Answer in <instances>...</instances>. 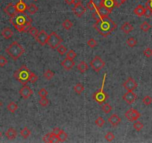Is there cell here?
I'll return each instance as SVG.
<instances>
[{
  "label": "cell",
  "instance_id": "1",
  "mask_svg": "<svg viewBox=\"0 0 152 143\" xmlns=\"http://www.w3.org/2000/svg\"><path fill=\"white\" fill-rule=\"evenodd\" d=\"M93 28L103 37H106L113 32L116 28V25L111 19L107 17H102L93 24Z\"/></svg>",
  "mask_w": 152,
  "mask_h": 143
},
{
  "label": "cell",
  "instance_id": "2",
  "mask_svg": "<svg viewBox=\"0 0 152 143\" xmlns=\"http://www.w3.org/2000/svg\"><path fill=\"white\" fill-rule=\"evenodd\" d=\"M10 23L19 32H24V28L28 24H31L32 19L25 12H17L15 16L10 18Z\"/></svg>",
  "mask_w": 152,
  "mask_h": 143
},
{
  "label": "cell",
  "instance_id": "3",
  "mask_svg": "<svg viewBox=\"0 0 152 143\" xmlns=\"http://www.w3.org/2000/svg\"><path fill=\"white\" fill-rule=\"evenodd\" d=\"M6 53L14 60H17L25 53V48L18 42L14 41L5 50Z\"/></svg>",
  "mask_w": 152,
  "mask_h": 143
},
{
  "label": "cell",
  "instance_id": "4",
  "mask_svg": "<svg viewBox=\"0 0 152 143\" xmlns=\"http://www.w3.org/2000/svg\"><path fill=\"white\" fill-rule=\"evenodd\" d=\"M30 74H31V71L26 67L25 65H23L19 70L14 72V77L19 83H21L23 85H25L29 81Z\"/></svg>",
  "mask_w": 152,
  "mask_h": 143
},
{
  "label": "cell",
  "instance_id": "5",
  "mask_svg": "<svg viewBox=\"0 0 152 143\" xmlns=\"http://www.w3.org/2000/svg\"><path fill=\"white\" fill-rule=\"evenodd\" d=\"M63 40L61 37L58 34L52 31L50 34L48 35V40H47V44L51 48L54 49V48H57L60 44H61Z\"/></svg>",
  "mask_w": 152,
  "mask_h": 143
},
{
  "label": "cell",
  "instance_id": "6",
  "mask_svg": "<svg viewBox=\"0 0 152 143\" xmlns=\"http://www.w3.org/2000/svg\"><path fill=\"white\" fill-rule=\"evenodd\" d=\"M90 66L95 72H98L105 66V63L99 56H96L90 62Z\"/></svg>",
  "mask_w": 152,
  "mask_h": 143
},
{
  "label": "cell",
  "instance_id": "7",
  "mask_svg": "<svg viewBox=\"0 0 152 143\" xmlns=\"http://www.w3.org/2000/svg\"><path fill=\"white\" fill-rule=\"evenodd\" d=\"M104 80L103 81V86H102V89H99L98 91L96 92V93L93 94L92 95V98L94 99L96 102H98V104L99 105H102L103 103L108 99V95L104 93V90H103V88H104Z\"/></svg>",
  "mask_w": 152,
  "mask_h": 143
},
{
  "label": "cell",
  "instance_id": "8",
  "mask_svg": "<svg viewBox=\"0 0 152 143\" xmlns=\"http://www.w3.org/2000/svg\"><path fill=\"white\" fill-rule=\"evenodd\" d=\"M125 116L128 119V121H130V122H134V121L137 120L140 117L141 114L140 113L138 112L137 110L131 108L125 113Z\"/></svg>",
  "mask_w": 152,
  "mask_h": 143
},
{
  "label": "cell",
  "instance_id": "9",
  "mask_svg": "<svg viewBox=\"0 0 152 143\" xmlns=\"http://www.w3.org/2000/svg\"><path fill=\"white\" fill-rule=\"evenodd\" d=\"M48 34L46 33V31L44 30H41L40 31H39L38 34H37V36L35 37L36 39L37 43L43 46L45 45L47 43V40H48Z\"/></svg>",
  "mask_w": 152,
  "mask_h": 143
},
{
  "label": "cell",
  "instance_id": "10",
  "mask_svg": "<svg viewBox=\"0 0 152 143\" xmlns=\"http://www.w3.org/2000/svg\"><path fill=\"white\" fill-rule=\"evenodd\" d=\"M137 83L132 77H128L125 83H123V87L127 91H133L137 87Z\"/></svg>",
  "mask_w": 152,
  "mask_h": 143
},
{
  "label": "cell",
  "instance_id": "11",
  "mask_svg": "<svg viewBox=\"0 0 152 143\" xmlns=\"http://www.w3.org/2000/svg\"><path fill=\"white\" fill-rule=\"evenodd\" d=\"M33 94V90L26 84L22 87L19 90V95L23 99H28Z\"/></svg>",
  "mask_w": 152,
  "mask_h": 143
},
{
  "label": "cell",
  "instance_id": "12",
  "mask_svg": "<svg viewBox=\"0 0 152 143\" xmlns=\"http://www.w3.org/2000/svg\"><path fill=\"white\" fill-rule=\"evenodd\" d=\"M122 99L125 101L128 105H132L137 99V95L133 93V91H127V93L124 94Z\"/></svg>",
  "mask_w": 152,
  "mask_h": 143
},
{
  "label": "cell",
  "instance_id": "13",
  "mask_svg": "<svg viewBox=\"0 0 152 143\" xmlns=\"http://www.w3.org/2000/svg\"><path fill=\"white\" fill-rule=\"evenodd\" d=\"M72 11H73L74 14L76 17H81L85 12H86V8H85V7H84L83 5L81 4V3H79V4L74 5V7L72 8Z\"/></svg>",
  "mask_w": 152,
  "mask_h": 143
},
{
  "label": "cell",
  "instance_id": "14",
  "mask_svg": "<svg viewBox=\"0 0 152 143\" xmlns=\"http://www.w3.org/2000/svg\"><path fill=\"white\" fill-rule=\"evenodd\" d=\"M3 10H4L5 13L7 15L9 16L10 17H12L15 16L18 12L17 8H16V5H14L13 3H9L8 5H7Z\"/></svg>",
  "mask_w": 152,
  "mask_h": 143
},
{
  "label": "cell",
  "instance_id": "15",
  "mask_svg": "<svg viewBox=\"0 0 152 143\" xmlns=\"http://www.w3.org/2000/svg\"><path fill=\"white\" fill-rule=\"evenodd\" d=\"M75 63L73 60L69 59V58H65L63 61L61 62V66L62 67L64 68V70L66 71H69L71 70L72 68L75 66Z\"/></svg>",
  "mask_w": 152,
  "mask_h": 143
},
{
  "label": "cell",
  "instance_id": "16",
  "mask_svg": "<svg viewBox=\"0 0 152 143\" xmlns=\"http://www.w3.org/2000/svg\"><path fill=\"white\" fill-rule=\"evenodd\" d=\"M121 118L116 114H113L112 116H110V117H109V119H108V122H109V123H110L112 126H114V127L117 126L118 124L121 122Z\"/></svg>",
  "mask_w": 152,
  "mask_h": 143
},
{
  "label": "cell",
  "instance_id": "17",
  "mask_svg": "<svg viewBox=\"0 0 152 143\" xmlns=\"http://www.w3.org/2000/svg\"><path fill=\"white\" fill-rule=\"evenodd\" d=\"M96 11H98V13L99 14V15H100L101 18L102 17H108V16L110 15V14L112 12L111 11H110L109 9H108L106 7H104L103 5H102L101 6L100 8H98V10H96Z\"/></svg>",
  "mask_w": 152,
  "mask_h": 143
},
{
  "label": "cell",
  "instance_id": "18",
  "mask_svg": "<svg viewBox=\"0 0 152 143\" xmlns=\"http://www.w3.org/2000/svg\"><path fill=\"white\" fill-rule=\"evenodd\" d=\"M5 136L6 137L8 138L9 140H13V139H14L16 137H17V130H16L14 128H10L9 129L6 131Z\"/></svg>",
  "mask_w": 152,
  "mask_h": 143
},
{
  "label": "cell",
  "instance_id": "19",
  "mask_svg": "<svg viewBox=\"0 0 152 143\" xmlns=\"http://www.w3.org/2000/svg\"><path fill=\"white\" fill-rule=\"evenodd\" d=\"M2 37H4L5 40H8V39H11L13 35H14V31H12L11 29L10 28H5L2 31Z\"/></svg>",
  "mask_w": 152,
  "mask_h": 143
},
{
  "label": "cell",
  "instance_id": "20",
  "mask_svg": "<svg viewBox=\"0 0 152 143\" xmlns=\"http://www.w3.org/2000/svg\"><path fill=\"white\" fill-rule=\"evenodd\" d=\"M133 25H131L130 23H128V22H125V23H124L123 25L121 26V30L123 31L125 34H129L130 32H131V31H133Z\"/></svg>",
  "mask_w": 152,
  "mask_h": 143
},
{
  "label": "cell",
  "instance_id": "21",
  "mask_svg": "<svg viewBox=\"0 0 152 143\" xmlns=\"http://www.w3.org/2000/svg\"><path fill=\"white\" fill-rule=\"evenodd\" d=\"M145 8H144L142 5H139L136 7L134 10H133V13L135 15L138 16V17H143L145 14Z\"/></svg>",
  "mask_w": 152,
  "mask_h": 143
},
{
  "label": "cell",
  "instance_id": "22",
  "mask_svg": "<svg viewBox=\"0 0 152 143\" xmlns=\"http://www.w3.org/2000/svg\"><path fill=\"white\" fill-rule=\"evenodd\" d=\"M27 7L28 6L25 5V3L23 0H19L16 5V8L18 12H25V10H27Z\"/></svg>",
  "mask_w": 152,
  "mask_h": 143
},
{
  "label": "cell",
  "instance_id": "23",
  "mask_svg": "<svg viewBox=\"0 0 152 143\" xmlns=\"http://www.w3.org/2000/svg\"><path fill=\"white\" fill-rule=\"evenodd\" d=\"M77 69L81 73H84L85 72L88 70V65L86 64L85 61H81L77 66Z\"/></svg>",
  "mask_w": 152,
  "mask_h": 143
},
{
  "label": "cell",
  "instance_id": "24",
  "mask_svg": "<svg viewBox=\"0 0 152 143\" xmlns=\"http://www.w3.org/2000/svg\"><path fill=\"white\" fill-rule=\"evenodd\" d=\"M103 5L104 7H106L110 11H113L114 7H115L114 0H103Z\"/></svg>",
  "mask_w": 152,
  "mask_h": 143
},
{
  "label": "cell",
  "instance_id": "25",
  "mask_svg": "<svg viewBox=\"0 0 152 143\" xmlns=\"http://www.w3.org/2000/svg\"><path fill=\"white\" fill-rule=\"evenodd\" d=\"M7 109H8V111L14 113L16 112V110L18 109V105L14 101H11L7 106Z\"/></svg>",
  "mask_w": 152,
  "mask_h": 143
},
{
  "label": "cell",
  "instance_id": "26",
  "mask_svg": "<svg viewBox=\"0 0 152 143\" xmlns=\"http://www.w3.org/2000/svg\"><path fill=\"white\" fill-rule=\"evenodd\" d=\"M27 10L30 14H35L38 11V8H37V6L36 5L31 3L27 7Z\"/></svg>",
  "mask_w": 152,
  "mask_h": 143
},
{
  "label": "cell",
  "instance_id": "27",
  "mask_svg": "<svg viewBox=\"0 0 152 143\" xmlns=\"http://www.w3.org/2000/svg\"><path fill=\"white\" fill-rule=\"evenodd\" d=\"M31 130L29 129L28 128H24L23 130H22L21 131H20V135L23 136L24 139H27V138H29V136H30V135H31Z\"/></svg>",
  "mask_w": 152,
  "mask_h": 143
},
{
  "label": "cell",
  "instance_id": "28",
  "mask_svg": "<svg viewBox=\"0 0 152 143\" xmlns=\"http://www.w3.org/2000/svg\"><path fill=\"white\" fill-rule=\"evenodd\" d=\"M74 90H75V92L77 93V94L81 95V93L84 92V87L81 83H78L74 87Z\"/></svg>",
  "mask_w": 152,
  "mask_h": 143
},
{
  "label": "cell",
  "instance_id": "29",
  "mask_svg": "<svg viewBox=\"0 0 152 143\" xmlns=\"http://www.w3.org/2000/svg\"><path fill=\"white\" fill-rule=\"evenodd\" d=\"M62 25H63L64 28H65L66 30H70L72 28V26H73V23L70 21L69 19H66L65 21L63 23Z\"/></svg>",
  "mask_w": 152,
  "mask_h": 143
},
{
  "label": "cell",
  "instance_id": "30",
  "mask_svg": "<svg viewBox=\"0 0 152 143\" xmlns=\"http://www.w3.org/2000/svg\"><path fill=\"white\" fill-rule=\"evenodd\" d=\"M151 25L150 24L148 23V22H146V21L143 22V23L140 25L141 30L144 31V32H147V31H149V30L151 29Z\"/></svg>",
  "mask_w": 152,
  "mask_h": 143
},
{
  "label": "cell",
  "instance_id": "31",
  "mask_svg": "<svg viewBox=\"0 0 152 143\" xmlns=\"http://www.w3.org/2000/svg\"><path fill=\"white\" fill-rule=\"evenodd\" d=\"M47 137H48V142H58V136L54 135L52 133L47 134Z\"/></svg>",
  "mask_w": 152,
  "mask_h": 143
},
{
  "label": "cell",
  "instance_id": "32",
  "mask_svg": "<svg viewBox=\"0 0 152 143\" xmlns=\"http://www.w3.org/2000/svg\"><path fill=\"white\" fill-rule=\"evenodd\" d=\"M67 137L68 136L67 134H66L65 132L64 131V130H60V134H58V141L59 142H64L66 141V139H67Z\"/></svg>",
  "mask_w": 152,
  "mask_h": 143
},
{
  "label": "cell",
  "instance_id": "33",
  "mask_svg": "<svg viewBox=\"0 0 152 143\" xmlns=\"http://www.w3.org/2000/svg\"><path fill=\"white\" fill-rule=\"evenodd\" d=\"M44 75V77L46 79L51 80L52 77L54 76V72L53 71H52V70H46V71H45L44 75Z\"/></svg>",
  "mask_w": 152,
  "mask_h": 143
},
{
  "label": "cell",
  "instance_id": "34",
  "mask_svg": "<svg viewBox=\"0 0 152 143\" xmlns=\"http://www.w3.org/2000/svg\"><path fill=\"white\" fill-rule=\"evenodd\" d=\"M126 43H127L128 46L134 47L137 44V40L134 38V37H130V38L127 39V40Z\"/></svg>",
  "mask_w": 152,
  "mask_h": 143
},
{
  "label": "cell",
  "instance_id": "35",
  "mask_svg": "<svg viewBox=\"0 0 152 143\" xmlns=\"http://www.w3.org/2000/svg\"><path fill=\"white\" fill-rule=\"evenodd\" d=\"M104 123H105V120L102 118V116L97 118L96 119V121H95V124H96L98 127H99V128H102V126L104 124Z\"/></svg>",
  "mask_w": 152,
  "mask_h": 143
},
{
  "label": "cell",
  "instance_id": "36",
  "mask_svg": "<svg viewBox=\"0 0 152 143\" xmlns=\"http://www.w3.org/2000/svg\"><path fill=\"white\" fill-rule=\"evenodd\" d=\"M112 109H113L112 108V107L110 106V105H109L108 103L104 104V105H103V106H102V110H103L104 113H106V114H108V113H110Z\"/></svg>",
  "mask_w": 152,
  "mask_h": 143
},
{
  "label": "cell",
  "instance_id": "37",
  "mask_svg": "<svg viewBox=\"0 0 152 143\" xmlns=\"http://www.w3.org/2000/svg\"><path fill=\"white\" fill-rule=\"evenodd\" d=\"M143 102L145 105L149 106L150 105H151L152 98L151 96H149V95H146V96H145L143 99Z\"/></svg>",
  "mask_w": 152,
  "mask_h": 143
},
{
  "label": "cell",
  "instance_id": "38",
  "mask_svg": "<svg viewBox=\"0 0 152 143\" xmlns=\"http://www.w3.org/2000/svg\"><path fill=\"white\" fill-rule=\"evenodd\" d=\"M57 50H58V52L59 53V54H61V55H64V54H65V53H66V52H67V48L64 46H63V45H60V46L58 47V48H57Z\"/></svg>",
  "mask_w": 152,
  "mask_h": 143
},
{
  "label": "cell",
  "instance_id": "39",
  "mask_svg": "<svg viewBox=\"0 0 152 143\" xmlns=\"http://www.w3.org/2000/svg\"><path fill=\"white\" fill-rule=\"evenodd\" d=\"M76 56H77V54L72 49L68 51L67 53H66V58H69V59H71V60H73Z\"/></svg>",
  "mask_w": 152,
  "mask_h": 143
},
{
  "label": "cell",
  "instance_id": "40",
  "mask_svg": "<svg viewBox=\"0 0 152 143\" xmlns=\"http://www.w3.org/2000/svg\"><path fill=\"white\" fill-rule=\"evenodd\" d=\"M37 81H38V76L31 72V74H30V76H29V81H30L31 83H36Z\"/></svg>",
  "mask_w": 152,
  "mask_h": 143
},
{
  "label": "cell",
  "instance_id": "41",
  "mask_svg": "<svg viewBox=\"0 0 152 143\" xmlns=\"http://www.w3.org/2000/svg\"><path fill=\"white\" fill-rule=\"evenodd\" d=\"M143 127H144V125H143V123H141L140 122H136L133 124V128H134L136 130H137V131H140L141 130L143 129Z\"/></svg>",
  "mask_w": 152,
  "mask_h": 143
},
{
  "label": "cell",
  "instance_id": "42",
  "mask_svg": "<svg viewBox=\"0 0 152 143\" xmlns=\"http://www.w3.org/2000/svg\"><path fill=\"white\" fill-rule=\"evenodd\" d=\"M38 32H39L38 29H37L36 27H34V26H31V28H30V30H29V34L34 37H35L37 36Z\"/></svg>",
  "mask_w": 152,
  "mask_h": 143
},
{
  "label": "cell",
  "instance_id": "43",
  "mask_svg": "<svg viewBox=\"0 0 152 143\" xmlns=\"http://www.w3.org/2000/svg\"><path fill=\"white\" fill-rule=\"evenodd\" d=\"M91 1L95 5L96 10H98L103 5V0H91Z\"/></svg>",
  "mask_w": 152,
  "mask_h": 143
},
{
  "label": "cell",
  "instance_id": "44",
  "mask_svg": "<svg viewBox=\"0 0 152 143\" xmlns=\"http://www.w3.org/2000/svg\"><path fill=\"white\" fill-rule=\"evenodd\" d=\"M39 103H40V105L41 106L46 107L48 106V104H49V101L46 99V97H45V98H41L40 100L39 101Z\"/></svg>",
  "mask_w": 152,
  "mask_h": 143
},
{
  "label": "cell",
  "instance_id": "45",
  "mask_svg": "<svg viewBox=\"0 0 152 143\" xmlns=\"http://www.w3.org/2000/svg\"><path fill=\"white\" fill-rule=\"evenodd\" d=\"M38 95L39 96H40L41 98H45L48 95V91L46 90L45 88H42L38 91Z\"/></svg>",
  "mask_w": 152,
  "mask_h": 143
},
{
  "label": "cell",
  "instance_id": "46",
  "mask_svg": "<svg viewBox=\"0 0 152 143\" xmlns=\"http://www.w3.org/2000/svg\"><path fill=\"white\" fill-rule=\"evenodd\" d=\"M105 139H107V141L108 142H112L115 139V136H114V134H113V133H111V132H108V134L105 135Z\"/></svg>",
  "mask_w": 152,
  "mask_h": 143
},
{
  "label": "cell",
  "instance_id": "47",
  "mask_svg": "<svg viewBox=\"0 0 152 143\" xmlns=\"http://www.w3.org/2000/svg\"><path fill=\"white\" fill-rule=\"evenodd\" d=\"M143 54L146 58H151L152 56V49L151 48H146L143 51Z\"/></svg>",
  "mask_w": 152,
  "mask_h": 143
},
{
  "label": "cell",
  "instance_id": "48",
  "mask_svg": "<svg viewBox=\"0 0 152 143\" xmlns=\"http://www.w3.org/2000/svg\"><path fill=\"white\" fill-rule=\"evenodd\" d=\"M87 45H88L90 47V48H94L97 46V41L94 39H90V40H89L87 41Z\"/></svg>",
  "mask_w": 152,
  "mask_h": 143
},
{
  "label": "cell",
  "instance_id": "49",
  "mask_svg": "<svg viewBox=\"0 0 152 143\" xmlns=\"http://www.w3.org/2000/svg\"><path fill=\"white\" fill-rule=\"evenodd\" d=\"M8 64V60H7V58L5 57H4L3 55H1L0 56V66H5L6 64Z\"/></svg>",
  "mask_w": 152,
  "mask_h": 143
},
{
  "label": "cell",
  "instance_id": "50",
  "mask_svg": "<svg viewBox=\"0 0 152 143\" xmlns=\"http://www.w3.org/2000/svg\"><path fill=\"white\" fill-rule=\"evenodd\" d=\"M87 8H88V9L90 10V11H96V7H95V5H93V3H92V2L91 0L87 3Z\"/></svg>",
  "mask_w": 152,
  "mask_h": 143
},
{
  "label": "cell",
  "instance_id": "51",
  "mask_svg": "<svg viewBox=\"0 0 152 143\" xmlns=\"http://www.w3.org/2000/svg\"><path fill=\"white\" fill-rule=\"evenodd\" d=\"M145 17H151L152 16V11L150 9V8H145Z\"/></svg>",
  "mask_w": 152,
  "mask_h": 143
},
{
  "label": "cell",
  "instance_id": "52",
  "mask_svg": "<svg viewBox=\"0 0 152 143\" xmlns=\"http://www.w3.org/2000/svg\"><path fill=\"white\" fill-rule=\"evenodd\" d=\"M92 18H93L94 19H96V21H97V20H98V19H99L101 18L100 15H99V14H98L97 11H95L94 13H92Z\"/></svg>",
  "mask_w": 152,
  "mask_h": 143
},
{
  "label": "cell",
  "instance_id": "53",
  "mask_svg": "<svg viewBox=\"0 0 152 143\" xmlns=\"http://www.w3.org/2000/svg\"><path fill=\"white\" fill-rule=\"evenodd\" d=\"M114 2L115 8H119L120 6L123 4V2H121V0H114Z\"/></svg>",
  "mask_w": 152,
  "mask_h": 143
},
{
  "label": "cell",
  "instance_id": "54",
  "mask_svg": "<svg viewBox=\"0 0 152 143\" xmlns=\"http://www.w3.org/2000/svg\"><path fill=\"white\" fill-rule=\"evenodd\" d=\"M60 130H60L59 128H54V130H53V131H52V133L53 134H54V135L58 136V134H60Z\"/></svg>",
  "mask_w": 152,
  "mask_h": 143
},
{
  "label": "cell",
  "instance_id": "55",
  "mask_svg": "<svg viewBox=\"0 0 152 143\" xmlns=\"http://www.w3.org/2000/svg\"><path fill=\"white\" fill-rule=\"evenodd\" d=\"M145 7L150 8L152 11V0H148V1H147L146 3H145Z\"/></svg>",
  "mask_w": 152,
  "mask_h": 143
},
{
  "label": "cell",
  "instance_id": "56",
  "mask_svg": "<svg viewBox=\"0 0 152 143\" xmlns=\"http://www.w3.org/2000/svg\"><path fill=\"white\" fill-rule=\"evenodd\" d=\"M65 2L67 5H72L74 3V0H65Z\"/></svg>",
  "mask_w": 152,
  "mask_h": 143
},
{
  "label": "cell",
  "instance_id": "57",
  "mask_svg": "<svg viewBox=\"0 0 152 143\" xmlns=\"http://www.w3.org/2000/svg\"><path fill=\"white\" fill-rule=\"evenodd\" d=\"M79 3H81V0H74V5H75L79 4Z\"/></svg>",
  "mask_w": 152,
  "mask_h": 143
},
{
  "label": "cell",
  "instance_id": "58",
  "mask_svg": "<svg viewBox=\"0 0 152 143\" xmlns=\"http://www.w3.org/2000/svg\"><path fill=\"white\" fill-rule=\"evenodd\" d=\"M126 1H127V0H121V2H123V3H125V2H126Z\"/></svg>",
  "mask_w": 152,
  "mask_h": 143
},
{
  "label": "cell",
  "instance_id": "59",
  "mask_svg": "<svg viewBox=\"0 0 152 143\" xmlns=\"http://www.w3.org/2000/svg\"><path fill=\"white\" fill-rule=\"evenodd\" d=\"M1 106H2V102L0 101V107H1Z\"/></svg>",
  "mask_w": 152,
  "mask_h": 143
},
{
  "label": "cell",
  "instance_id": "60",
  "mask_svg": "<svg viewBox=\"0 0 152 143\" xmlns=\"http://www.w3.org/2000/svg\"><path fill=\"white\" fill-rule=\"evenodd\" d=\"M1 136H2V133L0 132V137H1Z\"/></svg>",
  "mask_w": 152,
  "mask_h": 143
},
{
  "label": "cell",
  "instance_id": "61",
  "mask_svg": "<svg viewBox=\"0 0 152 143\" xmlns=\"http://www.w3.org/2000/svg\"><path fill=\"white\" fill-rule=\"evenodd\" d=\"M34 1H37V0H34Z\"/></svg>",
  "mask_w": 152,
  "mask_h": 143
}]
</instances>
